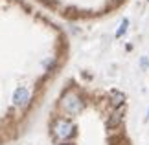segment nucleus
Listing matches in <instances>:
<instances>
[{
	"mask_svg": "<svg viewBox=\"0 0 149 145\" xmlns=\"http://www.w3.org/2000/svg\"><path fill=\"white\" fill-rule=\"evenodd\" d=\"M61 108L65 110V114H68V116H76V114H79L83 110V107H85V103L81 101V97H79L76 92H72V90H68L65 96L61 97Z\"/></svg>",
	"mask_w": 149,
	"mask_h": 145,
	"instance_id": "f257e3e1",
	"label": "nucleus"
},
{
	"mask_svg": "<svg viewBox=\"0 0 149 145\" xmlns=\"http://www.w3.org/2000/svg\"><path fill=\"white\" fill-rule=\"evenodd\" d=\"M52 130H54V134L57 140H68V138L74 136V130H76V127L74 123L68 118H57L54 121V127H52Z\"/></svg>",
	"mask_w": 149,
	"mask_h": 145,
	"instance_id": "f03ea898",
	"label": "nucleus"
},
{
	"mask_svg": "<svg viewBox=\"0 0 149 145\" xmlns=\"http://www.w3.org/2000/svg\"><path fill=\"white\" fill-rule=\"evenodd\" d=\"M30 101H31L30 90H28L26 86H19V88L15 90V94H13V105L19 107V108H26L30 105Z\"/></svg>",
	"mask_w": 149,
	"mask_h": 145,
	"instance_id": "7ed1b4c3",
	"label": "nucleus"
},
{
	"mask_svg": "<svg viewBox=\"0 0 149 145\" xmlns=\"http://www.w3.org/2000/svg\"><path fill=\"white\" fill-rule=\"evenodd\" d=\"M127 26H129V20H127V19H123V20H122V24H120V30L116 31V37H122L123 33L127 31Z\"/></svg>",
	"mask_w": 149,
	"mask_h": 145,
	"instance_id": "20e7f679",
	"label": "nucleus"
},
{
	"mask_svg": "<svg viewBox=\"0 0 149 145\" xmlns=\"http://www.w3.org/2000/svg\"><path fill=\"white\" fill-rule=\"evenodd\" d=\"M63 145H66V143H63Z\"/></svg>",
	"mask_w": 149,
	"mask_h": 145,
	"instance_id": "39448f33",
	"label": "nucleus"
},
{
	"mask_svg": "<svg viewBox=\"0 0 149 145\" xmlns=\"http://www.w3.org/2000/svg\"><path fill=\"white\" fill-rule=\"evenodd\" d=\"M147 118H149V116H147Z\"/></svg>",
	"mask_w": 149,
	"mask_h": 145,
	"instance_id": "423d86ee",
	"label": "nucleus"
}]
</instances>
